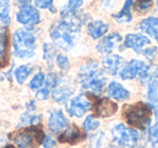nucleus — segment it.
Instances as JSON below:
<instances>
[{"label": "nucleus", "mask_w": 158, "mask_h": 148, "mask_svg": "<svg viewBox=\"0 0 158 148\" xmlns=\"http://www.w3.org/2000/svg\"><path fill=\"white\" fill-rule=\"evenodd\" d=\"M31 72V68L29 65H21L14 72V77H15L16 81H18L20 84H23L25 82L28 76Z\"/></svg>", "instance_id": "23"}, {"label": "nucleus", "mask_w": 158, "mask_h": 148, "mask_svg": "<svg viewBox=\"0 0 158 148\" xmlns=\"http://www.w3.org/2000/svg\"><path fill=\"white\" fill-rule=\"evenodd\" d=\"M113 139L121 147H133L140 139V133L135 129L128 128L125 124L118 123L112 130Z\"/></svg>", "instance_id": "6"}, {"label": "nucleus", "mask_w": 158, "mask_h": 148, "mask_svg": "<svg viewBox=\"0 0 158 148\" xmlns=\"http://www.w3.org/2000/svg\"><path fill=\"white\" fill-rule=\"evenodd\" d=\"M123 44L126 48L132 49L136 53H141L145 47L151 44V39L142 34H128L125 37Z\"/></svg>", "instance_id": "13"}, {"label": "nucleus", "mask_w": 158, "mask_h": 148, "mask_svg": "<svg viewBox=\"0 0 158 148\" xmlns=\"http://www.w3.org/2000/svg\"><path fill=\"white\" fill-rule=\"evenodd\" d=\"M10 0H0V3H8Z\"/></svg>", "instance_id": "43"}, {"label": "nucleus", "mask_w": 158, "mask_h": 148, "mask_svg": "<svg viewBox=\"0 0 158 148\" xmlns=\"http://www.w3.org/2000/svg\"><path fill=\"white\" fill-rule=\"evenodd\" d=\"M138 9L141 11H147L152 7V0H136Z\"/></svg>", "instance_id": "35"}, {"label": "nucleus", "mask_w": 158, "mask_h": 148, "mask_svg": "<svg viewBox=\"0 0 158 148\" xmlns=\"http://www.w3.org/2000/svg\"><path fill=\"white\" fill-rule=\"evenodd\" d=\"M142 53L147 60H149V61H153V60L157 56L158 49L156 48V47H148V48L144 49V50L142 51Z\"/></svg>", "instance_id": "33"}, {"label": "nucleus", "mask_w": 158, "mask_h": 148, "mask_svg": "<svg viewBox=\"0 0 158 148\" xmlns=\"http://www.w3.org/2000/svg\"><path fill=\"white\" fill-rule=\"evenodd\" d=\"M3 148H18V147H15V146H13V145H7V146H5Z\"/></svg>", "instance_id": "42"}, {"label": "nucleus", "mask_w": 158, "mask_h": 148, "mask_svg": "<svg viewBox=\"0 0 158 148\" xmlns=\"http://www.w3.org/2000/svg\"><path fill=\"white\" fill-rule=\"evenodd\" d=\"M107 95L116 101H126L130 97V92L117 81H112L107 87Z\"/></svg>", "instance_id": "17"}, {"label": "nucleus", "mask_w": 158, "mask_h": 148, "mask_svg": "<svg viewBox=\"0 0 158 148\" xmlns=\"http://www.w3.org/2000/svg\"><path fill=\"white\" fill-rule=\"evenodd\" d=\"M89 97L92 101V110L95 117L106 118L116 113L118 105L112 100L106 97H99L94 93H88Z\"/></svg>", "instance_id": "8"}, {"label": "nucleus", "mask_w": 158, "mask_h": 148, "mask_svg": "<svg viewBox=\"0 0 158 148\" xmlns=\"http://www.w3.org/2000/svg\"><path fill=\"white\" fill-rule=\"evenodd\" d=\"M74 93V89L66 85H59L52 91V98L57 103H66Z\"/></svg>", "instance_id": "21"}, {"label": "nucleus", "mask_w": 158, "mask_h": 148, "mask_svg": "<svg viewBox=\"0 0 158 148\" xmlns=\"http://www.w3.org/2000/svg\"><path fill=\"white\" fill-rule=\"evenodd\" d=\"M148 139L151 144L158 145V123L148 128Z\"/></svg>", "instance_id": "29"}, {"label": "nucleus", "mask_w": 158, "mask_h": 148, "mask_svg": "<svg viewBox=\"0 0 158 148\" xmlns=\"http://www.w3.org/2000/svg\"><path fill=\"white\" fill-rule=\"evenodd\" d=\"M48 126L52 133L59 134L69 126V122L62 110H53L49 116Z\"/></svg>", "instance_id": "12"}, {"label": "nucleus", "mask_w": 158, "mask_h": 148, "mask_svg": "<svg viewBox=\"0 0 158 148\" xmlns=\"http://www.w3.org/2000/svg\"><path fill=\"white\" fill-rule=\"evenodd\" d=\"M133 7V0H127L123 5V9L116 14H113V18L116 21L117 23L120 24H128L132 21L133 16H132L131 10Z\"/></svg>", "instance_id": "18"}, {"label": "nucleus", "mask_w": 158, "mask_h": 148, "mask_svg": "<svg viewBox=\"0 0 158 148\" xmlns=\"http://www.w3.org/2000/svg\"><path fill=\"white\" fill-rule=\"evenodd\" d=\"M55 60H56L57 66H59V67L61 68L62 70L67 69L68 66H69V61H68V57L66 56V55L59 54L56 57H55Z\"/></svg>", "instance_id": "32"}, {"label": "nucleus", "mask_w": 158, "mask_h": 148, "mask_svg": "<svg viewBox=\"0 0 158 148\" xmlns=\"http://www.w3.org/2000/svg\"><path fill=\"white\" fill-rule=\"evenodd\" d=\"M46 81H47V83H48V88L51 87L52 89H55L56 87H59L60 82H61V80H60V77L57 76L56 74H54V72H52V74L49 75Z\"/></svg>", "instance_id": "31"}, {"label": "nucleus", "mask_w": 158, "mask_h": 148, "mask_svg": "<svg viewBox=\"0 0 158 148\" xmlns=\"http://www.w3.org/2000/svg\"><path fill=\"white\" fill-rule=\"evenodd\" d=\"M123 65V59L120 55H117V54L108 55V56H106L103 60V63H102L103 69L106 72H108L110 75H113V76H116L120 72Z\"/></svg>", "instance_id": "16"}, {"label": "nucleus", "mask_w": 158, "mask_h": 148, "mask_svg": "<svg viewBox=\"0 0 158 148\" xmlns=\"http://www.w3.org/2000/svg\"><path fill=\"white\" fill-rule=\"evenodd\" d=\"M14 55L20 59H31L35 55L36 37L27 29H18L13 35Z\"/></svg>", "instance_id": "5"}, {"label": "nucleus", "mask_w": 158, "mask_h": 148, "mask_svg": "<svg viewBox=\"0 0 158 148\" xmlns=\"http://www.w3.org/2000/svg\"><path fill=\"white\" fill-rule=\"evenodd\" d=\"M92 108V101L89 97L88 93L79 94L70 100L67 106V111L72 117L81 118Z\"/></svg>", "instance_id": "9"}, {"label": "nucleus", "mask_w": 158, "mask_h": 148, "mask_svg": "<svg viewBox=\"0 0 158 148\" xmlns=\"http://www.w3.org/2000/svg\"><path fill=\"white\" fill-rule=\"evenodd\" d=\"M108 31V25L103 21H93L88 25V34L93 39L103 37Z\"/></svg>", "instance_id": "19"}, {"label": "nucleus", "mask_w": 158, "mask_h": 148, "mask_svg": "<svg viewBox=\"0 0 158 148\" xmlns=\"http://www.w3.org/2000/svg\"><path fill=\"white\" fill-rule=\"evenodd\" d=\"M140 28L149 37H156L158 35V18L151 16V18H144L140 23Z\"/></svg>", "instance_id": "20"}, {"label": "nucleus", "mask_w": 158, "mask_h": 148, "mask_svg": "<svg viewBox=\"0 0 158 148\" xmlns=\"http://www.w3.org/2000/svg\"><path fill=\"white\" fill-rule=\"evenodd\" d=\"M149 66H147L143 61L140 60H131L121 68L119 76L123 80L139 78L141 81L148 80Z\"/></svg>", "instance_id": "7"}, {"label": "nucleus", "mask_w": 158, "mask_h": 148, "mask_svg": "<svg viewBox=\"0 0 158 148\" xmlns=\"http://www.w3.org/2000/svg\"><path fill=\"white\" fill-rule=\"evenodd\" d=\"M157 6H158V0H157Z\"/></svg>", "instance_id": "45"}, {"label": "nucleus", "mask_w": 158, "mask_h": 148, "mask_svg": "<svg viewBox=\"0 0 158 148\" xmlns=\"http://www.w3.org/2000/svg\"><path fill=\"white\" fill-rule=\"evenodd\" d=\"M42 121V116L31 115V113H24L21 118V124L23 125H37Z\"/></svg>", "instance_id": "24"}, {"label": "nucleus", "mask_w": 158, "mask_h": 148, "mask_svg": "<svg viewBox=\"0 0 158 148\" xmlns=\"http://www.w3.org/2000/svg\"><path fill=\"white\" fill-rule=\"evenodd\" d=\"M35 102L34 101H31V102H29L28 104H27V109H28V111H34L35 110Z\"/></svg>", "instance_id": "40"}, {"label": "nucleus", "mask_w": 158, "mask_h": 148, "mask_svg": "<svg viewBox=\"0 0 158 148\" xmlns=\"http://www.w3.org/2000/svg\"><path fill=\"white\" fill-rule=\"evenodd\" d=\"M56 50L55 48L50 43H44V59L48 63L49 66L53 65V60L56 57Z\"/></svg>", "instance_id": "25"}, {"label": "nucleus", "mask_w": 158, "mask_h": 148, "mask_svg": "<svg viewBox=\"0 0 158 148\" xmlns=\"http://www.w3.org/2000/svg\"><path fill=\"white\" fill-rule=\"evenodd\" d=\"M82 125H84V130L86 132H88V131H94L99 128L100 121L95 118V116H88L85 119Z\"/></svg>", "instance_id": "27"}, {"label": "nucleus", "mask_w": 158, "mask_h": 148, "mask_svg": "<svg viewBox=\"0 0 158 148\" xmlns=\"http://www.w3.org/2000/svg\"><path fill=\"white\" fill-rule=\"evenodd\" d=\"M42 146H44V148H54L55 147V141L52 138V137L46 136Z\"/></svg>", "instance_id": "37"}, {"label": "nucleus", "mask_w": 158, "mask_h": 148, "mask_svg": "<svg viewBox=\"0 0 158 148\" xmlns=\"http://www.w3.org/2000/svg\"><path fill=\"white\" fill-rule=\"evenodd\" d=\"M155 38H156V40H157V43H158V35H157V36H156V37H155Z\"/></svg>", "instance_id": "44"}, {"label": "nucleus", "mask_w": 158, "mask_h": 148, "mask_svg": "<svg viewBox=\"0 0 158 148\" xmlns=\"http://www.w3.org/2000/svg\"><path fill=\"white\" fill-rule=\"evenodd\" d=\"M123 116L129 125L144 130L151 124L152 107L151 105L142 102L132 105H126L123 107Z\"/></svg>", "instance_id": "3"}, {"label": "nucleus", "mask_w": 158, "mask_h": 148, "mask_svg": "<svg viewBox=\"0 0 158 148\" xmlns=\"http://www.w3.org/2000/svg\"><path fill=\"white\" fill-rule=\"evenodd\" d=\"M10 136V138L19 148H38L41 144H44L46 138L40 124L25 126L20 130H16Z\"/></svg>", "instance_id": "4"}, {"label": "nucleus", "mask_w": 158, "mask_h": 148, "mask_svg": "<svg viewBox=\"0 0 158 148\" xmlns=\"http://www.w3.org/2000/svg\"><path fill=\"white\" fill-rule=\"evenodd\" d=\"M9 65V31L0 28V69Z\"/></svg>", "instance_id": "15"}, {"label": "nucleus", "mask_w": 158, "mask_h": 148, "mask_svg": "<svg viewBox=\"0 0 158 148\" xmlns=\"http://www.w3.org/2000/svg\"><path fill=\"white\" fill-rule=\"evenodd\" d=\"M0 20L5 25L10 23V7L8 3H0Z\"/></svg>", "instance_id": "28"}, {"label": "nucleus", "mask_w": 158, "mask_h": 148, "mask_svg": "<svg viewBox=\"0 0 158 148\" xmlns=\"http://www.w3.org/2000/svg\"><path fill=\"white\" fill-rule=\"evenodd\" d=\"M78 80L85 90H91L94 94H100L106 84V78L100 70L97 61H89L86 63L78 74Z\"/></svg>", "instance_id": "2"}, {"label": "nucleus", "mask_w": 158, "mask_h": 148, "mask_svg": "<svg viewBox=\"0 0 158 148\" xmlns=\"http://www.w3.org/2000/svg\"><path fill=\"white\" fill-rule=\"evenodd\" d=\"M46 83V76L44 72H38L31 78V82H29V88L31 90H38L42 88V85Z\"/></svg>", "instance_id": "26"}, {"label": "nucleus", "mask_w": 158, "mask_h": 148, "mask_svg": "<svg viewBox=\"0 0 158 148\" xmlns=\"http://www.w3.org/2000/svg\"><path fill=\"white\" fill-rule=\"evenodd\" d=\"M29 2H31V0H18V6L20 8L25 7V6H28Z\"/></svg>", "instance_id": "39"}, {"label": "nucleus", "mask_w": 158, "mask_h": 148, "mask_svg": "<svg viewBox=\"0 0 158 148\" xmlns=\"http://www.w3.org/2000/svg\"><path fill=\"white\" fill-rule=\"evenodd\" d=\"M49 95H50V90H49V88H42V89H40L39 91L37 92V94H36V97L38 98L39 101H46L48 100Z\"/></svg>", "instance_id": "34"}, {"label": "nucleus", "mask_w": 158, "mask_h": 148, "mask_svg": "<svg viewBox=\"0 0 158 148\" xmlns=\"http://www.w3.org/2000/svg\"><path fill=\"white\" fill-rule=\"evenodd\" d=\"M155 116H156V120H157V122H156V123H158V108L156 109V111H155Z\"/></svg>", "instance_id": "41"}, {"label": "nucleus", "mask_w": 158, "mask_h": 148, "mask_svg": "<svg viewBox=\"0 0 158 148\" xmlns=\"http://www.w3.org/2000/svg\"><path fill=\"white\" fill-rule=\"evenodd\" d=\"M87 136V132L80 129L76 124H72L67 129L63 131L59 136V142L62 144H69V145H76L82 142Z\"/></svg>", "instance_id": "10"}, {"label": "nucleus", "mask_w": 158, "mask_h": 148, "mask_svg": "<svg viewBox=\"0 0 158 148\" xmlns=\"http://www.w3.org/2000/svg\"><path fill=\"white\" fill-rule=\"evenodd\" d=\"M35 5L40 9H48L52 12L55 11L53 7V0H35Z\"/></svg>", "instance_id": "30"}, {"label": "nucleus", "mask_w": 158, "mask_h": 148, "mask_svg": "<svg viewBox=\"0 0 158 148\" xmlns=\"http://www.w3.org/2000/svg\"><path fill=\"white\" fill-rule=\"evenodd\" d=\"M101 2L104 8H106V9H112V8L115 7L117 0H101Z\"/></svg>", "instance_id": "38"}, {"label": "nucleus", "mask_w": 158, "mask_h": 148, "mask_svg": "<svg viewBox=\"0 0 158 148\" xmlns=\"http://www.w3.org/2000/svg\"><path fill=\"white\" fill-rule=\"evenodd\" d=\"M61 20L53 24L50 29V36L53 42L63 50H70L76 43V38L80 31L82 20L77 15L76 11L64 8L61 12Z\"/></svg>", "instance_id": "1"}, {"label": "nucleus", "mask_w": 158, "mask_h": 148, "mask_svg": "<svg viewBox=\"0 0 158 148\" xmlns=\"http://www.w3.org/2000/svg\"><path fill=\"white\" fill-rule=\"evenodd\" d=\"M82 2H84V0H68L67 8L70 11H77L82 6Z\"/></svg>", "instance_id": "36"}, {"label": "nucleus", "mask_w": 158, "mask_h": 148, "mask_svg": "<svg viewBox=\"0 0 158 148\" xmlns=\"http://www.w3.org/2000/svg\"><path fill=\"white\" fill-rule=\"evenodd\" d=\"M123 38L118 33H112L108 36L104 37L101 41L98 43L97 49L102 54H110L112 51L121 42Z\"/></svg>", "instance_id": "14"}, {"label": "nucleus", "mask_w": 158, "mask_h": 148, "mask_svg": "<svg viewBox=\"0 0 158 148\" xmlns=\"http://www.w3.org/2000/svg\"><path fill=\"white\" fill-rule=\"evenodd\" d=\"M16 20L25 26L31 27L40 22V13L35 7L28 5L21 8L16 14Z\"/></svg>", "instance_id": "11"}, {"label": "nucleus", "mask_w": 158, "mask_h": 148, "mask_svg": "<svg viewBox=\"0 0 158 148\" xmlns=\"http://www.w3.org/2000/svg\"><path fill=\"white\" fill-rule=\"evenodd\" d=\"M147 98L149 101V105L158 108V79H152L148 82L147 90Z\"/></svg>", "instance_id": "22"}]
</instances>
